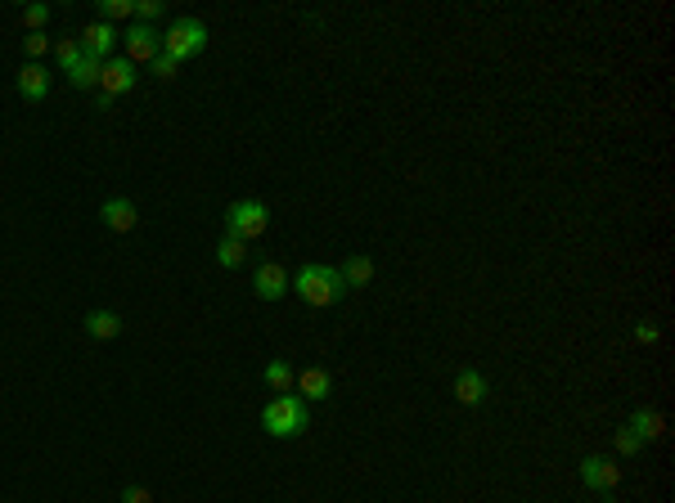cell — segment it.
<instances>
[{"mask_svg":"<svg viewBox=\"0 0 675 503\" xmlns=\"http://www.w3.org/2000/svg\"><path fill=\"white\" fill-rule=\"evenodd\" d=\"M289 283H293V293L306 306H338L347 297V283H343V274H338V265H320V261L302 265Z\"/></svg>","mask_w":675,"mask_h":503,"instance_id":"obj_1","label":"cell"},{"mask_svg":"<svg viewBox=\"0 0 675 503\" xmlns=\"http://www.w3.org/2000/svg\"><path fill=\"white\" fill-rule=\"evenodd\" d=\"M306 422H311V409H306V400H302V396H275V400H270V405L261 409V427H266L275 441H293V436H302Z\"/></svg>","mask_w":675,"mask_h":503,"instance_id":"obj_2","label":"cell"},{"mask_svg":"<svg viewBox=\"0 0 675 503\" xmlns=\"http://www.w3.org/2000/svg\"><path fill=\"white\" fill-rule=\"evenodd\" d=\"M208 50V23L202 19H176L167 32H163V54H171L176 63L194 59Z\"/></svg>","mask_w":675,"mask_h":503,"instance_id":"obj_3","label":"cell"},{"mask_svg":"<svg viewBox=\"0 0 675 503\" xmlns=\"http://www.w3.org/2000/svg\"><path fill=\"white\" fill-rule=\"evenodd\" d=\"M266 225H270V211H266V202H257V198H243V202H234V207L226 211V234H234V239H243V243L261 239Z\"/></svg>","mask_w":675,"mask_h":503,"instance_id":"obj_4","label":"cell"},{"mask_svg":"<svg viewBox=\"0 0 675 503\" xmlns=\"http://www.w3.org/2000/svg\"><path fill=\"white\" fill-rule=\"evenodd\" d=\"M122 45H126V59L140 67V63H154V59L163 54V32H158L154 23H131V28L122 32Z\"/></svg>","mask_w":675,"mask_h":503,"instance_id":"obj_5","label":"cell"},{"mask_svg":"<svg viewBox=\"0 0 675 503\" xmlns=\"http://www.w3.org/2000/svg\"><path fill=\"white\" fill-rule=\"evenodd\" d=\"M135 82H140V72H135V63L131 59H108L104 67H99V90H104V99H99V108H108L117 95H126Z\"/></svg>","mask_w":675,"mask_h":503,"instance_id":"obj_6","label":"cell"},{"mask_svg":"<svg viewBox=\"0 0 675 503\" xmlns=\"http://www.w3.org/2000/svg\"><path fill=\"white\" fill-rule=\"evenodd\" d=\"M117 41H122V32H117L113 23H104V19L86 23V28H82V36H77V45H82L91 59H99V63H108V59H113Z\"/></svg>","mask_w":675,"mask_h":503,"instance_id":"obj_7","label":"cell"},{"mask_svg":"<svg viewBox=\"0 0 675 503\" xmlns=\"http://www.w3.org/2000/svg\"><path fill=\"white\" fill-rule=\"evenodd\" d=\"M252 287H257V297H261V302H280L293 283H289V270H284L280 261H261V265H257V274H252Z\"/></svg>","mask_w":675,"mask_h":503,"instance_id":"obj_8","label":"cell"},{"mask_svg":"<svg viewBox=\"0 0 675 503\" xmlns=\"http://www.w3.org/2000/svg\"><path fill=\"white\" fill-rule=\"evenodd\" d=\"M99 221L113 230V234H131L135 225H140V207H135L131 198H108L99 207Z\"/></svg>","mask_w":675,"mask_h":503,"instance_id":"obj_9","label":"cell"},{"mask_svg":"<svg viewBox=\"0 0 675 503\" xmlns=\"http://www.w3.org/2000/svg\"><path fill=\"white\" fill-rule=\"evenodd\" d=\"M581 481H585L590 490H617V485H622V468H617L613 459L590 454V459H581Z\"/></svg>","mask_w":675,"mask_h":503,"instance_id":"obj_10","label":"cell"},{"mask_svg":"<svg viewBox=\"0 0 675 503\" xmlns=\"http://www.w3.org/2000/svg\"><path fill=\"white\" fill-rule=\"evenodd\" d=\"M19 95H23L28 104H41V99L50 95V72H45L41 63H23V67H19Z\"/></svg>","mask_w":675,"mask_h":503,"instance_id":"obj_11","label":"cell"},{"mask_svg":"<svg viewBox=\"0 0 675 503\" xmlns=\"http://www.w3.org/2000/svg\"><path fill=\"white\" fill-rule=\"evenodd\" d=\"M455 400L468 405V409H478V405L487 400V378H482L478 369H459V373H455Z\"/></svg>","mask_w":675,"mask_h":503,"instance_id":"obj_12","label":"cell"},{"mask_svg":"<svg viewBox=\"0 0 675 503\" xmlns=\"http://www.w3.org/2000/svg\"><path fill=\"white\" fill-rule=\"evenodd\" d=\"M293 387H298V396H302V400H324V396L333 391V378H329V369L311 365V369H302V373H298V382H293Z\"/></svg>","mask_w":675,"mask_h":503,"instance_id":"obj_13","label":"cell"},{"mask_svg":"<svg viewBox=\"0 0 675 503\" xmlns=\"http://www.w3.org/2000/svg\"><path fill=\"white\" fill-rule=\"evenodd\" d=\"M631 431H635L639 441H657V436H666V418H662L657 409H635Z\"/></svg>","mask_w":675,"mask_h":503,"instance_id":"obj_14","label":"cell"},{"mask_svg":"<svg viewBox=\"0 0 675 503\" xmlns=\"http://www.w3.org/2000/svg\"><path fill=\"white\" fill-rule=\"evenodd\" d=\"M338 274H343V283H347V293H352V287H369L374 283V274H378V265L369 261V256H352L343 270H338Z\"/></svg>","mask_w":675,"mask_h":503,"instance_id":"obj_15","label":"cell"},{"mask_svg":"<svg viewBox=\"0 0 675 503\" xmlns=\"http://www.w3.org/2000/svg\"><path fill=\"white\" fill-rule=\"evenodd\" d=\"M261 382H266L270 391H275V396H289V391H293V382H298V373L284 365V359H270V365L261 369Z\"/></svg>","mask_w":675,"mask_h":503,"instance_id":"obj_16","label":"cell"},{"mask_svg":"<svg viewBox=\"0 0 675 503\" xmlns=\"http://www.w3.org/2000/svg\"><path fill=\"white\" fill-rule=\"evenodd\" d=\"M86 333H91L95 342H113V337L122 333V319H117L113 310H91V315H86Z\"/></svg>","mask_w":675,"mask_h":503,"instance_id":"obj_17","label":"cell"},{"mask_svg":"<svg viewBox=\"0 0 675 503\" xmlns=\"http://www.w3.org/2000/svg\"><path fill=\"white\" fill-rule=\"evenodd\" d=\"M243 261H248V243H243V239H234V234H226V239L217 243V265L239 270Z\"/></svg>","mask_w":675,"mask_h":503,"instance_id":"obj_18","label":"cell"},{"mask_svg":"<svg viewBox=\"0 0 675 503\" xmlns=\"http://www.w3.org/2000/svg\"><path fill=\"white\" fill-rule=\"evenodd\" d=\"M99 67H104V63L86 54V59H82L73 72H68V82H73V86H82V90H91V86H99Z\"/></svg>","mask_w":675,"mask_h":503,"instance_id":"obj_19","label":"cell"},{"mask_svg":"<svg viewBox=\"0 0 675 503\" xmlns=\"http://www.w3.org/2000/svg\"><path fill=\"white\" fill-rule=\"evenodd\" d=\"M82 59H86V50H82V45H77L73 36L54 45V63H59V72H73V67H77Z\"/></svg>","mask_w":675,"mask_h":503,"instance_id":"obj_20","label":"cell"},{"mask_svg":"<svg viewBox=\"0 0 675 503\" xmlns=\"http://www.w3.org/2000/svg\"><path fill=\"white\" fill-rule=\"evenodd\" d=\"M99 19L117 28V19H135V0H99Z\"/></svg>","mask_w":675,"mask_h":503,"instance_id":"obj_21","label":"cell"},{"mask_svg":"<svg viewBox=\"0 0 675 503\" xmlns=\"http://www.w3.org/2000/svg\"><path fill=\"white\" fill-rule=\"evenodd\" d=\"M639 450H644V441L635 436V431H631V427H622V431H617V454H626V459H635Z\"/></svg>","mask_w":675,"mask_h":503,"instance_id":"obj_22","label":"cell"},{"mask_svg":"<svg viewBox=\"0 0 675 503\" xmlns=\"http://www.w3.org/2000/svg\"><path fill=\"white\" fill-rule=\"evenodd\" d=\"M23 23H28V32H41V28L50 23V5H28V10H23Z\"/></svg>","mask_w":675,"mask_h":503,"instance_id":"obj_23","label":"cell"},{"mask_svg":"<svg viewBox=\"0 0 675 503\" xmlns=\"http://www.w3.org/2000/svg\"><path fill=\"white\" fill-rule=\"evenodd\" d=\"M23 50H28V59H32V63H41V54L50 50L45 32H28V36H23Z\"/></svg>","mask_w":675,"mask_h":503,"instance_id":"obj_24","label":"cell"},{"mask_svg":"<svg viewBox=\"0 0 675 503\" xmlns=\"http://www.w3.org/2000/svg\"><path fill=\"white\" fill-rule=\"evenodd\" d=\"M176 72H180V63H176L171 54H158V59H154V77H158V82H171Z\"/></svg>","mask_w":675,"mask_h":503,"instance_id":"obj_25","label":"cell"},{"mask_svg":"<svg viewBox=\"0 0 675 503\" xmlns=\"http://www.w3.org/2000/svg\"><path fill=\"white\" fill-rule=\"evenodd\" d=\"M163 10H167L163 0H140V5H135V23H154Z\"/></svg>","mask_w":675,"mask_h":503,"instance_id":"obj_26","label":"cell"},{"mask_svg":"<svg viewBox=\"0 0 675 503\" xmlns=\"http://www.w3.org/2000/svg\"><path fill=\"white\" fill-rule=\"evenodd\" d=\"M122 503H154V494H149L145 485H126V490H122Z\"/></svg>","mask_w":675,"mask_h":503,"instance_id":"obj_27","label":"cell"},{"mask_svg":"<svg viewBox=\"0 0 675 503\" xmlns=\"http://www.w3.org/2000/svg\"><path fill=\"white\" fill-rule=\"evenodd\" d=\"M635 337H639V342H657V324H648V319H644V324L635 328Z\"/></svg>","mask_w":675,"mask_h":503,"instance_id":"obj_28","label":"cell"}]
</instances>
